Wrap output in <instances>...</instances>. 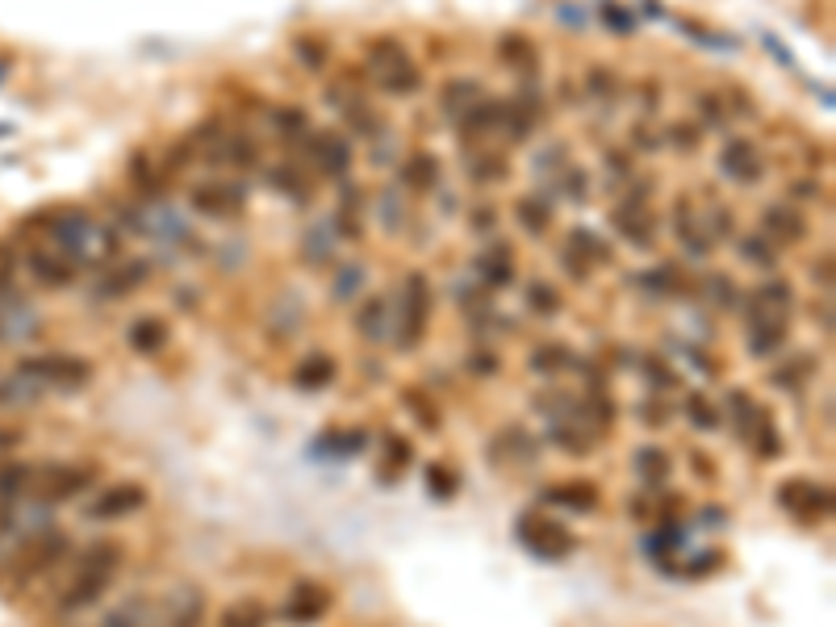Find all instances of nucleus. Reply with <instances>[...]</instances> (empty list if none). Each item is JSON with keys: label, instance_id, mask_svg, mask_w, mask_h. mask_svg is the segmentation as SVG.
I'll use <instances>...</instances> for the list:
<instances>
[{"label": "nucleus", "instance_id": "obj_1", "mask_svg": "<svg viewBox=\"0 0 836 627\" xmlns=\"http://www.w3.org/2000/svg\"><path fill=\"white\" fill-rule=\"evenodd\" d=\"M42 243H51L76 272L80 268H105V264L118 260V251H122L118 230L97 222L88 209H67V214L46 218V239Z\"/></svg>", "mask_w": 836, "mask_h": 627}, {"label": "nucleus", "instance_id": "obj_2", "mask_svg": "<svg viewBox=\"0 0 836 627\" xmlns=\"http://www.w3.org/2000/svg\"><path fill=\"white\" fill-rule=\"evenodd\" d=\"M118 569H122V544H113V540L88 544L72 569V577L59 586V598H55L59 615H80L88 607H97L105 590L113 586V577H118Z\"/></svg>", "mask_w": 836, "mask_h": 627}, {"label": "nucleus", "instance_id": "obj_3", "mask_svg": "<svg viewBox=\"0 0 836 627\" xmlns=\"http://www.w3.org/2000/svg\"><path fill=\"white\" fill-rule=\"evenodd\" d=\"M67 552H72V540L55 527H38L30 536H21L17 548L0 561V586L5 590H30L34 582H42L46 573H55Z\"/></svg>", "mask_w": 836, "mask_h": 627}, {"label": "nucleus", "instance_id": "obj_4", "mask_svg": "<svg viewBox=\"0 0 836 627\" xmlns=\"http://www.w3.org/2000/svg\"><path fill=\"white\" fill-rule=\"evenodd\" d=\"M13 377H21L42 398V393H51V389H59V393L84 389L92 381V364L80 356H67V352H42V356H21L13 364Z\"/></svg>", "mask_w": 836, "mask_h": 627}, {"label": "nucleus", "instance_id": "obj_5", "mask_svg": "<svg viewBox=\"0 0 836 627\" xmlns=\"http://www.w3.org/2000/svg\"><path fill=\"white\" fill-rule=\"evenodd\" d=\"M515 540L531 556H540V561H565V556L577 548L573 531L565 523H556L552 515H544V510H523V515L515 519Z\"/></svg>", "mask_w": 836, "mask_h": 627}, {"label": "nucleus", "instance_id": "obj_6", "mask_svg": "<svg viewBox=\"0 0 836 627\" xmlns=\"http://www.w3.org/2000/svg\"><path fill=\"white\" fill-rule=\"evenodd\" d=\"M368 72H373V80L385 92H393V97H406V92H414L418 84H423L418 67L406 55V46H398V42H373V51H368Z\"/></svg>", "mask_w": 836, "mask_h": 627}, {"label": "nucleus", "instance_id": "obj_7", "mask_svg": "<svg viewBox=\"0 0 836 627\" xmlns=\"http://www.w3.org/2000/svg\"><path fill=\"white\" fill-rule=\"evenodd\" d=\"M393 322H398V347H402V352H410V347L427 335V322H431V285H427V276H418V272L406 276Z\"/></svg>", "mask_w": 836, "mask_h": 627}, {"label": "nucleus", "instance_id": "obj_8", "mask_svg": "<svg viewBox=\"0 0 836 627\" xmlns=\"http://www.w3.org/2000/svg\"><path fill=\"white\" fill-rule=\"evenodd\" d=\"M92 473L80 469V464H42V469H34V490L30 498H38L42 506H59V502H72L88 490V481Z\"/></svg>", "mask_w": 836, "mask_h": 627}, {"label": "nucleus", "instance_id": "obj_9", "mask_svg": "<svg viewBox=\"0 0 836 627\" xmlns=\"http://www.w3.org/2000/svg\"><path fill=\"white\" fill-rule=\"evenodd\" d=\"M778 506L786 515H795L799 523H816L832 515V490L811 477H791L778 485Z\"/></svg>", "mask_w": 836, "mask_h": 627}, {"label": "nucleus", "instance_id": "obj_10", "mask_svg": "<svg viewBox=\"0 0 836 627\" xmlns=\"http://www.w3.org/2000/svg\"><path fill=\"white\" fill-rule=\"evenodd\" d=\"M205 619V594L197 586H176L164 602H151L147 627H201Z\"/></svg>", "mask_w": 836, "mask_h": 627}, {"label": "nucleus", "instance_id": "obj_11", "mask_svg": "<svg viewBox=\"0 0 836 627\" xmlns=\"http://www.w3.org/2000/svg\"><path fill=\"white\" fill-rule=\"evenodd\" d=\"M143 506H147V490H143V485L118 481V485H109V490H101L97 498L88 502V519H97V523L130 519V515H138Z\"/></svg>", "mask_w": 836, "mask_h": 627}, {"label": "nucleus", "instance_id": "obj_12", "mask_svg": "<svg viewBox=\"0 0 836 627\" xmlns=\"http://www.w3.org/2000/svg\"><path fill=\"white\" fill-rule=\"evenodd\" d=\"M327 611H331V590H327V586H318V582H310V577H301V582H293V586H289L285 607H281V615H285L289 623H297V627L318 623Z\"/></svg>", "mask_w": 836, "mask_h": 627}, {"label": "nucleus", "instance_id": "obj_13", "mask_svg": "<svg viewBox=\"0 0 836 627\" xmlns=\"http://www.w3.org/2000/svg\"><path fill=\"white\" fill-rule=\"evenodd\" d=\"M189 201L205 218H235L243 209V189L235 180H201V184H193Z\"/></svg>", "mask_w": 836, "mask_h": 627}, {"label": "nucleus", "instance_id": "obj_14", "mask_svg": "<svg viewBox=\"0 0 836 627\" xmlns=\"http://www.w3.org/2000/svg\"><path fill=\"white\" fill-rule=\"evenodd\" d=\"M26 268H30V276H34L42 289H72V281L80 276L51 243H34V247L26 251Z\"/></svg>", "mask_w": 836, "mask_h": 627}, {"label": "nucleus", "instance_id": "obj_15", "mask_svg": "<svg viewBox=\"0 0 836 627\" xmlns=\"http://www.w3.org/2000/svg\"><path fill=\"white\" fill-rule=\"evenodd\" d=\"M795 306V289L786 281H761L749 297V322L757 318H791Z\"/></svg>", "mask_w": 836, "mask_h": 627}, {"label": "nucleus", "instance_id": "obj_16", "mask_svg": "<svg viewBox=\"0 0 836 627\" xmlns=\"http://www.w3.org/2000/svg\"><path fill=\"white\" fill-rule=\"evenodd\" d=\"M310 159H314V168H318L322 176H343L347 164H352V147H347L339 134L322 130V134L310 138Z\"/></svg>", "mask_w": 836, "mask_h": 627}, {"label": "nucleus", "instance_id": "obj_17", "mask_svg": "<svg viewBox=\"0 0 836 627\" xmlns=\"http://www.w3.org/2000/svg\"><path fill=\"white\" fill-rule=\"evenodd\" d=\"M544 502L556 506V510H569V515H590V510L598 506V485L561 481V485H552V490H544Z\"/></svg>", "mask_w": 836, "mask_h": 627}, {"label": "nucleus", "instance_id": "obj_18", "mask_svg": "<svg viewBox=\"0 0 836 627\" xmlns=\"http://www.w3.org/2000/svg\"><path fill=\"white\" fill-rule=\"evenodd\" d=\"M719 172H724L728 180L753 184V180L761 176V159H757L753 143H745V138H736V143H728L724 151H719Z\"/></svg>", "mask_w": 836, "mask_h": 627}, {"label": "nucleus", "instance_id": "obj_19", "mask_svg": "<svg viewBox=\"0 0 836 627\" xmlns=\"http://www.w3.org/2000/svg\"><path fill=\"white\" fill-rule=\"evenodd\" d=\"M761 226H765V235H770L774 243H782V247H791V243H799L807 235L803 214H799V209H791V205H770L761 214Z\"/></svg>", "mask_w": 836, "mask_h": 627}, {"label": "nucleus", "instance_id": "obj_20", "mask_svg": "<svg viewBox=\"0 0 836 627\" xmlns=\"http://www.w3.org/2000/svg\"><path fill=\"white\" fill-rule=\"evenodd\" d=\"M786 335H791V318H757L749 322V356H774L778 347L786 343Z\"/></svg>", "mask_w": 836, "mask_h": 627}, {"label": "nucleus", "instance_id": "obj_21", "mask_svg": "<svg viewBox=\"0 0 836 627\" xmlns=\"http://www.w3.org/2000/svg\"><path fill=\"white\" fill-rule=\"evenodd\" d=\"M30 490H34V464H26V460L0 464V502L17 506L21 498H30Z\"/></svg>", "mask_w": 836, "mask_h": 627}, {"label": "nucleus", "instance_id": "obj_22", "mask_svg": "<svg viewBox=\"0 0 836 627\" xmlns=\"http://www.w3.org/2000/svg\"><path fill=\"white\" fill-rule=\"evenodd\" d=\"M477 276H481V285L506 289L510 281H515V260H510V247H502V243L485 247V255L477 260Z\"/></svg>", "mask_w": 836, "mask_h": 627}, {"label": "nucleus", "instance_id": "obj_23", "mask_svg": "<svg viewBox=\"0 0 836 627\" xmlns=\"http://www.w3.org/2000/svg\"><path fill=\"white\" fill-rule=\"evenodd\" d=\"M410 464H414L410 439H406V435H385V456H381V469H377L381 485H398Z\"/></svg>", "mask_w": 836, "mask_h": 627}, {"label": "nucleus", "instance_id": "obj_24", "mask_svg": "<svg viewBox=\"0 0 836 627\" xmlns=\"http://www.w3.org/2000/svg\"><path fill=\"white\" fill-rule=\"evenodd\" d=\"M126 339H130V347H134L138 356H155V352H164V347H168L172 327H168L164 318H138Z\"/></svg>", "mask_w": 836, "mask_h": 627}, {"label": "nucleus", "instance_id": "obj_25", "mask_svg": "<svg viewBox=\"0 0 836 627\" xmlns=\"http://www.w3.org/2000/svg\"><path fill=\"white\" fill-rule=\"evenodd\" d=\"M335 373H339V364L327 352H310L306 360L293 368V385L297 389H327L335 381Z\"/></svg>", "mask_w": 836, "mask_h": 627}, {"label": "nucleus", "instance_id": "obj_26", "mask_svg": "<svg viewBox=\"0 0 836 627\" xmlns=\"http://www.w3.org/2000/svg\"><path fill=\"white\" fill-rule=\"evenodd\" d=\"M540 452H536V439H531L523 427H502L498 439H494V460H515V464H531Z\"/></svg>", "mask_w": 836, "mask_h": 627}, {"label": "nucleus", "instance_id": "obj_27", "mask_svg": "<svg viewBox=\"0 0 836 627\" xmlns=\"http://www.w3.org/2000/svg\"><path fill=\"white\" fill-rule=\"evenodd\" d=\"M393 306L385 297H368L364 306H360V314H356V331L364 335V339H373V343H385V335H389V327H393Z\"/></svg>", "mask_w": 836, "mask_h": 627}, {"label": "nucleus", "instance_id": "obj_28", "mask_svg": "<svg viewBox=\"0 0 836 627\" xmlns=\"http://www.w3.org/2000/svg\"><path fill=\"white\" fill-rule=\"evenodd\" d=\"M632 464H636V477L648 485V490H661V485L669 481V473H673V460H669V452H665V448H657V444L640 448Z\"/></svg>", "mask_w": 836, "mask_h": 627}, {"label": "nucleus", "instance_id": "obj_29", "mask_svg": "<svg viewBox=\"0 0 836 627\" xmlns=\"http://www.w3.org/2000/svg\"><path fill=\"white\" fill-rule=\"evenodd\" d=\"M745 444H753L761 460H778V456H782V435H778L774 418H770V410H765V406H757L753 427H749V439H745Z\"/></svg>", "mask_w": 836, "mask_h": 627}, {"label": "nucleus", "instance_id": "obj_30", "mask_svg": "<svg viewBox=\"0 0 836 627\" xmlns=\"http://www.w3.org/2000/svg\"><path fill=\"white\" fill-rule=\"evenodd\" d=\"M218 627H268V611H264V602L239 598L218 615Z\"/></svg>", "mask_w": 836, "mask_h": 627}, {"label": "nucleus", "instance_id": "obj_31", "mask_svg": "<svg viewBox=\"0 0 836 627\" xmlns=\"http://www.w3.org/2000/svg\"><path fill=\"white\" fill-rule=\"evenodd\" d=\"M147 276H151V264L130 260V264H122V272H113L109 281L101 285V293H105V297H126V293H134L138 285H143Z\"/></svg>", "mask_w": 836, "mask_h": 627}, {"label": "nucleus", "instance_id": "obj_32", "mask_svg": "<svg viewBox=\"0 0 836 627\" xmlns=\"http://www.w3.org/2000/svg\"><path fill=\"white\" fill-rule=\"evenodd\" d=\"M364 444H368V435H364L360 427H356V431H322V435L314 439V448L331 452V456H360Z\"/></svg>", "mask_w": 836, "mask_h": 627}, {"label": "nucleus", "instance_id": "obj_33", "mask_svg": "<svg viewBox=\"0 0 836 627\" xmlns=\"http://www.w3.org/2000/svg\"><path fill=\"white\" fill-rule=\"evenodd\" d=\"M615 226H619L636 247H644L648 239H653V218H648L640 205H623V209H615Z\"/></svg>", "mask_w": 836, "mask_h": 627}, {"label": "nucleus", "instance_id": "obj_34", "mask_svg": "<svg viewBox=\"0 0 836 627\" xmlns=\"http://www.w3.org/2000/svg\"><path fill=\"white\" fill-rule=\"evenodd\" d=\"M402 180H406V189H418V193H427V189H435V180H439V159H435L431 151H423V155H414L410 164L402 168Z\"/></svg>", "mask_w": 836, "mask_h": 627}, {"label": "nucleus", "instance_id": "obj_35", "mask_svg": "<svg viewBox=\"0 0 836 627\" xmlns=\"http://www.w3.org/2000/svg\"><path fill=\"white\" fill-rule=\"evenodd\" d=\"M569 364H573V356H569L565 343H540L536 352H531V368H536V373H544V377L565 373Z\"/></svg>", "mask_w": 836, "mask_h": 627}, {"label": "nucleus", "instance_id": "obj_36", "mask_svg": "<svg viewBox=\"0 0 836 627\" xmlns=\"http://www.w3.org/2000/svg\"><path fill=\"white\" fill-rule=\"evenodd\" d=\"M728 410H732V418H736L740 444H745V439H749V427H753V414H757V402L749 398L745 389H732V393H728Z\"/></svg>", "mask_w": 836, "mask_h": 627}, {"label": "nucleus", "instance_id": "obj_37", "mask_svg": "<svg viewBox=\"0 0 836 627\" xmlns=\"http://www.w3.org/2000/svg\"><path fill=\"white\" fill-rule=\"evenodd\" d=\"M686 414H690V423L699 427V431H715L719 427V414L711 402H707V393H686Z\"/></svg>", "mask_w": 836, "mask_h": 627}, {"label": "nucleus", "instance_id": "obj_38", "mask_svg": "<svg viewBox=\"0 0 836 627\" xmlns=\"http://www.w3.org/2000/svg\"><path fill=\"white\" fill-rule=\"evenodd\" d=\"M515 214H519V226L527 230V235H544L548 222H552V214H548V209H544L536 197H523Z\"/></svg>", "mask_w": 836, "mask_h": 627}, {"label": "nucleus", "instance_id": "obj_39", "mask_svg": "<svg viewBox=\"0 0 836 627\" xmlns=\"http://www.w3.org/2000/svg\"><path fill=\"white\" fill-rule=\"evenodd\" d=\"M678 235H682V243H686L694 255H707V251H711V239L699 230V218H694L690 209H682V218H678Z\"/></svg>", "mask_w": 836, "mask_h": 627}, {"label": "nucleus", "instance_id": "obj_40", "mask_svg": "<svg viewBox=\"0 0 836 627\" xmlns=\"http://www.w3.org/2000/svg\"><path fill=\"white\" fill-rule=\"evenodd\" d=\"M569 255H586V264H590V260L602 264V260H607V247H602V243L590 235V230H573V235H569Z\"/></svg>", "mask_w": 836, "mask_h": 627}, {"label": "nucleus", "instance_id": "obj_41", "mask_svg": "<svg viewBox=\"0 0 836 627\" xmlns=\"http://www.w3.org/2000/svg\"><path fill=\"white\" fill-rule=\"evenodd\" d=\"M427 485H431L435 498H452V494L460 490V485H456V473L448 469V464H439V460L427 464Z\"/></svg>", "mask_w": 836, "mask_h": 627}, {"label": "nucleus", "instance_id": "obj_42", "mask_svg": "<svg viewBox=\"0 0 836 627\" xmlns=\"http://www.w3.org/2000/svg\"><path fill=\"white\" fill-rule=\"evenodd\" d=\"M527 306L536 314H556L561 310V297H556V289H548L544 281H531L527 285Z\"/></svg>", "mask_w": 836, "mask_h": 627}, {"label": "nucleus", "instance_id": "obj_43", "mask_svg": "<svg viewBox=\"0 0 836 627\" xmlns=\"http://www.w3.org/2000/svg\"><path fill=\"white\" fill-rule=\"evenodd\" d=\"M740 255H745L749 264H757V268H774V260H778V251H770V243H765V239H745Z\"/></svg>", "mask_w": 836, "mask_h": 627}, {"label": "nucleus", "instance_id": "obj_44", "mask_svg": "<svg viewBox=\"0 0 836 627\" xmlns=\"http://www.w3.org/2000/svg\"><path fill=\"white\" fill-rule=\"evenodd\" d=\"M707 293H711V301H719V306H736L732 276H711V281H707Z\"/></svg>", "mask_w": 836, "mask_h": 627}, {"label": "nucleus", "instance_id": "obj_45", "mask_svg": "<svg viewBox=\"0 0 836 627\" xmlns=\"http://www.w3.org/2000/svg\"><path fill=\"white\" fill-rule=\"evenodd\" d=\"M799 373H811V360H795V368H782V373H774V385L778 389H799Z\"/></svg>", "mask_w": 836, "mask_h": 627}, {"label": "nucleus", "instance_id": "obj_46", "mask_svg": "<svg viewBox=\"0 0 836 627\" xmlns=\"http://www.w3.org/2000/svg\"><path fill=\"white\" fill-rule=\"evenodd\" d=\"M644 373H648V385H657V389H673V385H678V377H673L661 360H648Z\"/></svg>", "mask_w": 836, "mask_h": 627}, {"label": "nucleus", "instance_id": "obj_47", "mask_svg": "<svg viewBox=\"0 0 836 627\" xmlns=\"http://www.w3.org/2000/svg\"><path fill=\"white\" fill-rule=\"evenodd\" d=\"M464 101H477V84H460L456 92L448 88V97H444V105H448V109L456 113V118H460V113H464Z\"/></svg>", "mask_w": 836, "mask_h": 627}, {"label": "nucleus", "instance_id": "obj_48", "mask_svg": "<svg viewBox=\"0 0 836 627\" xmlns=\"http://www.w3.org/2000/svg\"><path fill=\"white\" fill-rule=\"evenodd\" d=\"M406 402H410V406L418 410L414 418H423V427H427V431H439V418H435V410H431V406H427L423 398H418V393H406Z\"/></svg>", "mask_w": 836, "mask_h": 627}, {"label": "nucleus", "instance_id": "obj_49", "mask_svg": "<svg viewBox=\"0 0 836 627\" xmlns=\"http://www.w3.org/2000/svg\"><path fill=\"white\" fill-rule=\"evenodd\" d=\"M13 531H17V515H13V506L0 502V544H5V540L13 536Z\"/></svg>", "mask_w": 836, "mask_h": 627}, {"label": "nucleus", "instance_id": "obj_50", "mask_svg": "<svg viewBox=\"0 0 836 627\" xmlns=\"http://www.w3.org/2000/svg\"><path fill=\"white\" fill-rule=\"evenodd\" d=\"M640 414H644V423H657V427L669 418V414H665V406H657V402H644V406H640Z\"/></svg>", "mask_w": 836, "mask_h": 627}, {"label": "nucleus", "instance_id": "obj_51", "mask_svg": "<svg viewBox=\"0 0 836 627\" xmlns=\"http://www.w3.org/2000/svg\"><path fill=\"white\" fill-rule=\"evenodd\" d=\"M473 373H498V356H490V352L481 356V352H477V356H473Z\"/></svg>", "mask_w": 836, "mask_h": 627}, {"label": "nucleus", "instance_id": "obj_52", "mask_svg": "<svg viewBox=\"0 0 836 627\" xmlns=\"http://www.w3.org/2000/svg\"><path fill=\"white\" fill-rule=\"evenodd\" d=\"M673 138H678V143H682V151H694V130L678 126V130H673Z\"/></svg>", "mask_w": 836, "mask_h": 627}]
</instances>
